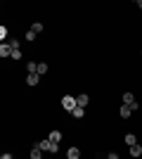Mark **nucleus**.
Segmentation results:
<instances>
[{"instance_id":"obj_18","label":"nucleus","mask_w":142,"mask_h":159,"mask_svg":"<svg viewBox=\"0 0 142 159\" xmlns=\"http://www.w3.org/2000/svg\"><path fill=\"white\" fill-rule=\"evenodd\" d=\"M12 60H21V50L17 48V50H12Z\"/></svg>"},{"instance_id":"obj_6","label":"nucleus","mask_w":142,"mask_h":159,"mask_svg":"<svg viewBox=\"0 0 142 159\" xmlns=\"http://www.w3.org/2000/svg\"><path fill=\"white\" fill-rule=\"evenodd\" d=\"M76 102H78V107H83V109H85V105H88V102H90V98H88V95H85V93H81V95H78V98H76Z\"/></svg>"},{"instance_id":"obj_16","label":"nucleus","mask_w":142,"mask_h":159,"mask_svg":"<svg viewBox=\"0 0 142 159\" xmlns=\"http://www.w3.org/2000/svg\"><path fill=\"white\" fill-rule=\"evenodd\" d=\"M31 31H33V33H41V31H43V24H41V21H36V24H31Z\"/></svg>"},{"instance_id":"obj_2","label":"nucleus","mask_w":142,"mask_h":159,"mask_svg":"<svg viewBox=\"0 0 142 159\" xmlns=\"http://www.w3.org/2000/svg\"><path fill=\"white\" fill-rule=\"evenodd\" d=\"M62 107H64L67 112H74L76 107H78V102H76V98H71V95H64V98H62Z\"/></svg>"},{"instance_id":"obj_15","label":"nucleus","mask_w":142,"mask_h":159,"mask_svg":"<svg viewBox=\"0 0 142 159\" xmlns=\"http://www.w3.org/2000/svg\"><path fill=\"white\" fill-rule=\"evenodd\" d=\"M43 74H47V64L45 62H38V76H43Z\"/></svg>"},{"instance_id":"obj_21","label":"nucleus","mask_w":142,"mask_h":159,"mask_svg":"<svg viewBox=\"0 0 142 159\" xmlns=\"http://www.w3.org/2000/svg\"><path fill=\"white\" fill-rule=\"evenodd\" d=\"M137 7H140V10H142V0H137Z\"/></svg>"},{"instance_id":"obj_19","label":"nucleus","mask_w":142,"mask_h":159,"mask_svg":"<svg viewBox=\"0 0 142 159\" xmlns=\"http://www.w3.org/2000/svg\"><path fill=\"white\" fill-rule=\"evenodd\" d=\"M36 36H38V33H33V31H31V29H28V31H26V40H36Z\"/></svg>"},{"instance_id":"obj_14","label":"nucleus","mask_w":142,"mask_h":159,"mask_svg":"<svg viewBox=\"0 0 142 159\" xmlns=\"http://www.w3.org/2000/svg\"><path fill=\"white\" fill-rule=\"evenodd\" d=\"M71 114H74L76 119H83V114H85V109H83V107H76V109H74Z\"/></svg>"},{"instance_id":"obj_1","label":"nucleus","mask_w":142,"mask_h":159,"mask_svg":"<svg viewBox=\"0 0 142 159\" xmlns=\"http://www.w3.org/2000/svg\"><path fill=\"white\" fill-rule=\"evenodd\" d=\"M38 147H41L43 152H57V150H59V145H57V143H52V140L47 138V140H41V143H38Z\"/></svg>"},{"instance_id":"obj_9","label":"nucleus","mask_w":142,"mask_h":159,"mask_svg":"<svg viewBox=\"0 0 142 159\" xmlns=\"http://www.w3.org/2000/svg\"><path fill=\"white\" fill-rule=\"evenodd\" d=\"M50 140L59 145V143H62V131H52V133H50Z\"/></svg>"},{"instance_id":"obj_10","label":"nucleus","mask_w":142,"mask_h":159,"mask_svg":"<svg viewBox=\"0 0 142 159\" xmlns=\"http://www.w3.org/2000/svg\"><path fill=\"white\" fill-rule=\"evenodd\" d=\"M123 105H133V102H135V98H133V93H123Z\"/></svg>"},{"instance_id":"obj_4","label":"nucleus","mask_w":142,"mask_h":159,"mask_svg":"<svg viewBox=\"0 0 142 159\" xmlns=\"http://www.w3.org/2000/svg\"><path fill=\"white\" fill-rule=\"evenodd\" d=\"M67 159H81V150H78V147H69L67 150Z\"/></svg>"},{"instance_id":"obj_11","label":"nucleus","mask_w":142,"mask_h":159,"mask_svg":"<svg viewBox=\"0 0 142 159\" xmlns=\"http://www.w3.org/2000/svg\"><path fill=\"white\" fill-rule=\"evenodd\" d=\"M26 71L28 74H38V62H28V64H26Z\"/></svg>"},{"instance_id":"obj_17","label":"nucleus","mask_w":142,"mask_h":159,"mask_svg":"<svg viewBox=\"0 0 142 159\" xmlns=\"http://www.w3.org/2000/svg\"><path fill=\"white\" fill-rule=\"evenodd\" d=\"M0 38H2V43H5V38H7V26H0Z\"/></svg>"},{"instance_id":"obj_5","label":"nucleus","mask_w":142,"mask_h":159,"mask_svg":"<svg viewBox=\"0 0 142 159\" xmlns=\"http://www.w3.org/2000/svg\"><path fill=\"white\" fill-rule=\"evenodd\" d=\"M0 55H2V57H12V45H10V43H2V45H0Z\"/></svg>"},{"instance_id":"obj_8","label":"nucleus","mask_w":142,"mask_h":159,"mask_svg":"<svg viewBox=\"0 0 142 159\" xmlns=\"http://www.w3.org/2000/svg\"><path fill=\"white\" fill-rule=\"evenodd\" d=\"M31 159H43V150L38 145H33V150H31Z\"/></svg>"},{"instance_id":"obj_20","label":"nucleus","mask_w":142,"mask_h":159,"mask_svg":"<svg viewBox=\"0 0 142 159\" xmlns=\"http://www.w3.org/2000/svg\"><path fill=\"white\" fill-rule=\"evenodd\" d=\"M0 159H12V154H10V152H5V154H2Z\"/></svg>"},{"instance_id":"obj_3","label":"nucleus","mask_w":142,"mask_h":159,"mask_svg":"<svg viewBox=\"0 0 142 159\" xmlns=\"http://www.w3.org/2000/svg\"><path fill=\"white\" fill-rule=\"evenodd\" d=\"M130 114H133V109H130L128 105H121V107H118V116H121V119H128Z\"/></svg>"},{"instance_id":"obj_12","label":"nucleus","mask_w":142,"mask_h":159,"mask_svg":"<svg viewBox=\"0 0 142 159\" xmlns=\"http://www.w3.org/2000/svg\"><path fill=\"white\" fill-rule=\"evenodd\" d=\"M130 154H133V157H140V154H142V145H133V147H130Z\"/></svg>"},{"instance_id":"obj_7","label":"nucleus","mask_w":142,"mask_h":159,"mask_svg":"<svg viewBox=\"0 0 142 159\" xmlns=\"http://www.w3.org/2000/svg\"><path fill=\"white\" fill-rule=\"evenodd\" d=\"M38 81H41L38 74H28V76H26V83H28V86H38Z\"/></svg>"},{"instance_id":"obj_13","label":"nucleus","mask_w":142,"mask_h":159,"mask_svg":"<svg viewBox=\"0 0 142 159\" xmlns=\"http://www.w3.org/2000/svg\"><path fill=\"white\" fill-rule=\"evenodd\" d=\"M126 145H130V147H133V145H137V138L133 135V133H128V135H126Z\"/></svg>"}]
</instances>
